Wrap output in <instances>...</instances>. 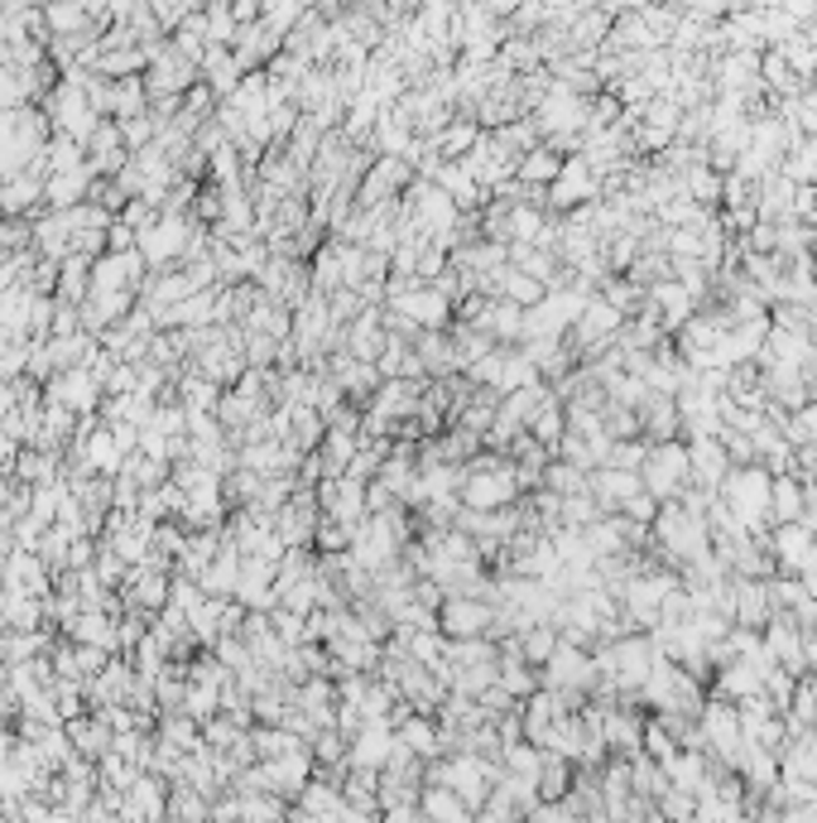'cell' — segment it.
<instances>
[{
    "label": "cell",
    "instance_id": "1",
    "mask_svg": "<svg viewBox=\"0 0 817 823\" xmlns=\"http://www.w3.org/2000/svg\"><path fill=\"white\" fill-rule=\"evenodd\" d=\"M775 511H779L784 520H789V515L798 511V491H794L789 482H779V486H775Z\"/></svg>",
    "mask_w": 817,
    "mask_h": 823
}]
</instances>
